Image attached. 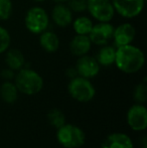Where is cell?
Listing matches in <instances>:
<instances>
[{"label":"cell","mask_w":147,"mask_h":148,"mask_svg":"<svg viewBox=\"0 0 147 148\" xmlns=\"http://www.w3.org/2000/svg\"><path fill=\"white\" fill-rule=\"evenodd\" d=\"M146 0H111L116 13L125 19H133L141 14Z\"/></svg>","instance_id":"52a82bcc"},{"label":"cell","mask_w":147,"mask_h":148,"mask_svg":"<svg viewBox=\"0 0 147 148\" xmlns=\"http://www.w3.org/2000/svg\"><path fill=\"white\" fill-rule=\"evenodd\" d=\"M47 120L55 129H59L66 124V116L59 109H51L47 114Z\"/></svg>","instance_id":"ffe728a7"},{"label":"cell","mask_w":147,"mask_h":148,"mask_svg":"<svg viewBox=\"0 0 147 148\" xmlns=\"http://www.w3.org/2000/svg\"><path fill=\"white\" fill-rule=\"evenodd\" d=\"M71 25L73 26V29L76 34L89 35V33L92 30L93 25H94V22L89 16L80 15L74 18Z\"/></svg>","instance_id":"d6986e66"},{"label":"cell","mask_w":147,"mask_h":148,"mask_svg":"<svg viewBox=\"0 0 147 148\" xmlns=\"http://www.w3.org/2000/svg\"><path fill=\"white\" fill-rule=\"evenodd\" d=\"M87 11L98 22H111L116 13L111 0H87Z\"/></svg>","instance_id":"8992f818"},{"label":"cell","mask_w":147,"mask_h":148,"mask_svg":"<svg viewBox=\"0 0 147 148\" xmlns=\"http://www.w3.org/2000/svg\"><path fill=\"white\" fill-rule=\"evenodd\" d=\"M5 64L7 68L17 72L25 66V58L18 49H8L5 51Z\"/></svg>","instance_id":"2e32d148"},{"label":"cell","mask_w":147,"mask_h":148,"mask_svg":"<svg viewBox=\"0 0 147 148\" xmlns=\"http://www.w3.org/2000/svg\"><path fill=\"white\" fill-rule=\"evenodd\" d=\"M51 23L47 11L41 6H32L26 11L24 16V25L30 33L39 35L41 32L49 29Z\"/></svg>","instance_id":"277c9868"},{"label":"cell","mask_w":147,"mask_h":148,"mask_svg":"<svg viewBox=\"0 0 147 148\" xmlns=\"http://www.w3.org/2000/svg\"><path fill=\"white\" fill-rule=\"evenodd\" d=\"M13 13V3L11 0H0V20L6 21Z\"/></svg>","instance_id":"44dd1931"},{"label":"cell","mask_w":147,"mask_h":148,"mask_svg":"<svg viewBox=\"0 0 147 148\" xmlns=\"http://www.w3.org/2000/svg\"><path fill=\"white\" fill-rule=\"evenodd\" d=\"M116 57V47L111 45H105L100 47L96 55V60L100 66L108 68L114 64Z\"/></svg>","instance_id":"e0dca14e"},{"label":"cell","mask_w":147,"mask_h":148,"mask_svg":"<svg viewBox=\"0 0 147 148\" xmlns=\"http://www.w3.org/2000/svg\"><path fill=\"white\" fill-rule=\"evenodd\" d=\"M68 92L74 100L80 103H88L96 95V89L91 80L80 76L71 79L68 85Z\"/></svg>","instance_id":"5b68a950"},{"label":"cell","mask_w":147,"mask_h":148,"mask_svg":"<svg viewBox=\"0 0 147 148\" xmlns=\"http://www.w3.org/2000/svg\"><path fill=\"white\" fill-rule=\"evenodd\" d=\"M18 89L12 81H5L0 86V97L6 104H14L18 99Z\"/></svg>","instance_id":"ac0fdd59"},{"label":"cell","mask_w":147,"mask_h":148,"mask_svg":"<svg viewBox=\"0 0 147 148\" xmlns=\"http://www.w3.org/2000/svg\"><path fill=\"white\" fill-rule=\"evenodd\" d=\"M92 42L88 35L76 34L70 41V51L75 57H82L88 55L92 49Z\"/></svg>","instance_id":"5bb4252c"},{"label":"cell","mask_w":147,"mask_h":148,"mask_svg":"<svg viewBox=\"0 0 147 148\" xmlns=\"http://www.w3.org/2000/svg\"><path fill=\"white\" fill-rule=\"evenodd\" d=\"M133 99L136 103L144 104L147 100V85L145 82L139 83L134 88L133 91Z\"/></svg>","instance_id":"7402d4cb"},{"label":"cell","mask_w":147,"mask_h":148,"mask_svg":"<svg viewBox=\"0 0 147 148\" xmlns=\"http://www.w3.org/2000/svg\"><path fill=\"white\" fill-rule=\"evenodd\" d=\"M38 42L40 47L49 53H53L59 49V37L55 32L45 30L39 34Z\"/></svg>","instance_id":"9a60e30c"},{"label":"cell","mask_w":147,"mask_h":148,"mask_svg":"<svg viewBox=\"0 0 147 148\" xmlns=\"http://www.w3.org/2000/svg\"><path fill=\"white\" fill-rule=\"evenodd\" d=\"M32 1L36 2V3H41V2H44L45 0H32Z\"/></svg>","instance_id":"83f0119b"},{"label":"cell","mask_w":147,"mask_h":148,"mask_svg":"<svg viewBox=\"0 0 147 148\" xmlns=\"http://www.w3.org/2000/svg\"><path fill=\"white\" fill-rule=\"evenodd\" d=\"M51 18L57 27L66 28L73 22L74 12L66 3H57L51 9Z\"/></svg>","instance_id":"7c38bea8"},{"label":"cell","mask_w":147,"mask_h":148,"mask_svg":"<svg viewBox=\"0 0 147 148\" xmlns=\"http://www.w3.org/2000/svg\"><path fill=\"white\" fill-rule=\"evenodd\" d=\"M67 5L74 13H83L87 11V0H68Z\"/></svg>","instance_id":"cb8c5ba5"},{"label":"cell","mask_w":147,"mask_h":148,"mask_svg":"<svg viewBox=\"0 0 147 148\" xmlns=\"http://www.w3.org/2000/svg\"><path fill=\"white\" fill-rule=\"evenodd\" d=\"M127 124L133 131L141 132L147 128V109L143 104L136 103L128 109Z\"/></svg>","instance_id":"ba28073f"},{"label":"cell","mask_w":147,"mask_h":148,"mask_svg":"<svg viewBox=\"0 0 147 148\" xmlns=\"http://www.w3.org/2000/svg\"><path fill=\"white\" fill-rule=\"evenodd\" d=\"M53 1H55V3H66L68 0H53Z\"/></svg>","instance_id":"4316f807"},{"label":"cell","mask_w":147,"mask_h":148,"mask_svg":"<svg viewBox=\"0 0 147 148\" xmlns=\"http://www.w3.org/2000/svg\"><path fill=\"white\" fill-rule=\"evenodd\" d=\"M136 36V29L130 22H123L114 27L113 31V45L115 47L131 45Z\"/></svg>","instance_id":"8fae6325"},{"label":"cell","mask_w":147,"mask_h":148,"mask_svg":"<svg viewBox=\"0 0 147 148\" xmlns=\"http://www.w3.org/2000/svg\"><path fill=\"white\" fill-rule=\"evenodd\" d=\"M14 84L19 93L27 96H34L42 90L43 79L36 71L24 66L15 73Z\"/></svg>","instance_id":"7a4b0ae2"},{"label":"cell","mask_w":147,"mask_h":148,"mask_svg":"<svg viewBox=\"0 0 147 148\" xmlns=\"http://www.w3.org/2000/svg\"><path fill=\"white\" fill-rule=\"evenodd\" d=\"M11 45V36L9 31L0 25V55L4 53Z\"/></svg>","instance_id":"603a6c76"},{"label":"cell","mask_w":147,"mask_h":148,"mask_svg":"<svg viewBox=\"0 0 147 148\" xmlns=\"http://www.w3.org/2000/svg\"><path fill=\"white\" fill-rule=\"evenodd\" d=\"M114 64L124 74H136L141 71L145 64V55L140 47L132 43L116 47Z\"/></svg>","instance_id":"6da1fadb"},{"label":"cell","mask_w":147,"mask_h":148,"mask_svg":"<svg viewBox=\"0 0 147 148\" xmlns=\"http://www.w3.org/2000/svg\"><path fill=\"white\" fill-rule=\"evenodd\" d=\"M57 139L65 148H80L86 142V134L77 125L66 123L57 129Z\"/></svg>","instance_id":"3957f363"},{"label":"cell","mask_w":147,"mask_h":148,"mask_svg":"<svg viewBox=\"0 0 147 148\" xmlns=\"http://www.w3.org/2000/svg\"><path fill=\"white\" fill-rule=\"evenodd\" d=\"M0 77H1L4 81H12V80H14V77H15V72L9 68L3 69V70L0 72Z\"/></svg>","instance_id":"d4e9b609"},{"label":"cell","mask_w":147,"mask_h":148,"mask_svg":"<svg viewBox=\"0 0 147 148\" xmlns=\"http://www.w3.org/2000/svg\"><path fill=\"white\" fill-rule=\"evenodd\" d=\"M101 148H134L131 137L125 133L116 132L108 135L101 144Z\"/></svg>","instance_id":"4fadbf2b"},{"label":"cell","mask_w":147,"mask_h":148,"mask_svg":"<svg viewBox=\"0 0 147 148\" xmlns=\"http://www.w3.org/2000/svg\"><path fill=\"white\" fill-rule=\"evenodd\" d=\"M66 75L67 77H69L70 79H73L75 77L78 76V73H77V70L75 66H72V68H69L67 71H66Z\"/></svg>","instance_id":"484cf974"},{"label":"cell","mask_w":147,"mask_h":148,"mask_svg":"<svg viewBox=\"0 0 147 148\" xmlns=\"http://www.w3.org/2000/svg\"><path fill=\"white\" fill-rule=\"evenodd\" d=\"M75 68L78 73V76L89 79V80L98 76L101 70V66L97 62L96 58L89 55L79 57Z\"/></svg>","instance_id":"30bf717a"},{"label":"cell","mask_w":147,"mask_h":148,"mask_svg":"<svg viewBox=\"0 0 147 148\" xmlns=\"http://www.w3.org/2000/svg\"><path fill=\"white\" fill-rule=\"evenodd\" d=\"M114 25L111 22H97L92 27V30L89 33L92 45L102 47L108 45L113 37Z\"/></svg>","instance_id":"9c48e42d"}]
</instances>
